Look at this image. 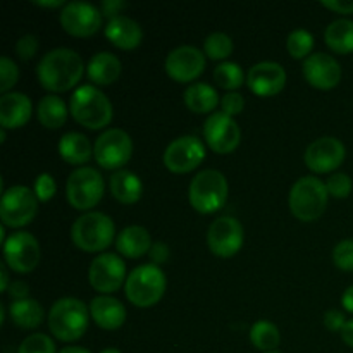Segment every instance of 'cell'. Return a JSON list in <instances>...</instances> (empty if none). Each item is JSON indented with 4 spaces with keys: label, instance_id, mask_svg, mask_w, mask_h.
Wrapping results in <instances>:
<instances>
[{
    "label": "cell",
    "instance_id": "42",
    "mask_svg": "<svg viewBox=\"0 0 353 353\" xmlns=\"http://www.w3.org/2000/svg\"><path fill=\"white\" fill-rule=\"evenodd\" d=\"M38 50V38L34 34H24L17 40L16 43V52L23 61H30L34 57Z\"/></svg>",
    "mask_w": 353,
    "mask_h": 353
},
{
    "label": "cell",
    "instance_id": "53",
    "mask_svg": "<svg viewBox=\"0 0 353 353\" xmlns=\"http://www.w3.org/2000/svg\"><path fill=\"white\" fill-rule=\"evenodd\" d=\"M100 353H121L117 348H105V350H102Z\"/></svg>",
    "mask_w": 353,
    "mask_h": 353
},
{
    "label": "cell",
    "instance_id": "4",
    "mask_svg": "<svg viewBox=\"0 0 353 353\" xmlns=\"http://www.w3.org/2000/svg\"><path fill=\"white\" fill-rule=\"evenodd\" d=\"M327 199H330V193H327L326 183L314 176H303L296 179L295 185L290 190V210L296 219L310 223L323 216Z\"/></svg>",
    "mask_w": 353,
    "mask_h": 353
},
{
    "label": "cell",
    "instance_id": "30",
    "mask_svg": "<svg viewBox=\"0 0 353 353\" xmlns=\"http://www.w3.org/2000/svg\"><path fill=\"white\" fill-rule=\"evenodd\" d=\"M324 40L331 50L338 54H350L353 52V21L347 17L333 21L326 28Z\"/></svg>",
    "mask_w": 353,
    "mask_h": 353
},
{
    "label": "cell",
    "instance_id": "36",
    "mask_svg": "<svg viewBox=\"0 0 353 353\" xmlns=\"http://www.w3.org/2000/svg\"><path fill=\"white\" fill-rule=\"evenodd\" d=\"M17 353H55V345L47 334L33 333L24 338Z\"/></svg>",
    "mask_w": 353,
    "mask_h": 353
},
{
    "label": "cell",
    "instance_id": "49",
    "mask_svg": "<svg viewBox=\"0 0 353 353\" xmlns=\"http://www.w3.org/2000/svg\"><path fill=\"white\" fill-rule=\"evenodd\" d=\"M341 338H343V341L348 345V347L353 348V319L347 321L343 331H341Z\"/></svg>",
    "mask_w": 353,
    "mask_h": 353
},
{
    "label": "cell",
    "instance_id": "41",
    "mask_svg": "<svg viewBox=\"0 0 353 353\" xmlns=\"http://www.w3.org/2000/svg\"><path fill=\"white\" fill-rule=\"evenodd\" d=\"M221 107H223V112L228 114V116H236V114H240L245 107L243 95L238 92H228L226 95L221 99Z\"/></svg>",
    "mask_w": 353,
    "mask_h": 353
},
{
    "label": "cell",
    "instance_id": "20",
    "mask_svg": "<svg viewBox=\"0 0 353 353\" xmlns=\"http://www.w3.org/2000/svg\"><path fill=\"white\" fill-rule=\"evenodd\" d=\"M248 88L259 97H272L281 92L286 85V71L281 64L264 61L255 64L248 71Z\"/></svg>",
    "mask_w": 353,
    "mask_h": 353
},
{
    "label": "cell",
    "instance_id": "34",
    "mask_svg": "<svg viewBox=\"0 0 353 353\" xmlns=\"http://www.w3.org/2000/svg\"><path fill=\"white\" fill-rule=\"evenodd\" d=\"M234 43L231 40L230 34L223 33V31H216V33L209 34L203 41V52L205 55H209L214 61H221V59H226L233 54Z\"/></svg>",
    "mask_w": 353,
    "mask_h": 353
},
{
    "label": "cell",
    "instance_id": "26",
    "mask_svg": "<svg viewBox=\"0 0 353 353\" xmlns=\"http://www.w3.org/2000/svg\"><path fill=\"white\" fill-rule=\"evenodd\" d=\"M110 193L121 203H134L141 199L143 185L134 172L121 169L110 176Z\"/></svg>",
    "mask_w": 353,
    "mask_h": 353
},
{
    "label": "cell",
    "instance_id": "54",
    "mask_svg": "<svg viewBox=\"0 0 353 353\" xmlns=\"http://www.w3.org/2000/svg\"><path fill=\"white\" fill-rule=\"evenodd\" d=\"M0 141H2V143H3V141H6V130L0 131Z\"/></svg>",
    "mask_w": 353,
    "mask_h": 353
},
{
    "label": "cell",
    "instance_id": "5",
    "mask_svg": "<svg viewBox=\"0 0 353 353\" xmlns=\"http://www.w3.org/2000/svg\"><path fill=\"white\" fill-rule=\"evenodd\" d=\"M116 226L114 221L103 212H86L74 221L71 238L83 252H102L112 243Z\"/></svg>",
    "mask_w": 353,
    "mask_h": 353
},
{
    "label": "cell",
    "instance_id": "6",
    "mask_svg": "<svg viewBox=\"0 0 353 353\" xmlns=\"http://www.w3.org/2000/svg\"><path fill=\"white\" fill-rule=\"evenodd\" d=\"M188 200L196 212H217L228 200V181L223 172L216 169L200 171L190 183Z\"/></svg>",
    "mask_w": 353,
    "mask_h": 353
},
{
    "label": "cell",
    "instance_id": "7",
    "mask_svg": "<svg viewBox=\"0 0 353 353\" xmlns=\"http://www.w3.org/2000/svg\"><path fill=\"white\" fill-rule=\"evenodd\" d=\"M165 285V276L159 265L143 264L134 268L128 276L124 292L133 305L145 309L155 305L164 296Z\"/></svg>",
    "mask_w": 353,
    "mask_h": 353
},
{
    "label": "cell",
    "instance_id": "25",
    "mask_svg": "<svg viewBox=\"0 0 353 353\" xmlns=\"http://www.w3.org/2000/svg\"><path fill=\"white\" fill-rule=\"evenodd\" d=\"M121 61L110 52H99V54L93 55L88 62V68H86V72H88V78L92 79L93 83L100 86L112 85L121 74Z\"/></svg>",
    "mask_w": 353,
    "mask_h": 353
},
{
    "label": "cell",
    "instance_id": "48",
    "mask_svg": "<svg viewBox=\"0 0 353 353\" xmlns=\"http://www.w3.org/2000/svg\"><path fill=\"white\" fill-rule=\"evenodd\" d=\"M341 305L345 307V310H348V312L353 314V285L350 288L345 290V293L341 295Z\"/></svg>",
    "mask_w": 353,
    "mask_h": 353
},
{
    "label": "cell",
    "instance_id": "35",
    "mask_svg": "<svg viewBox=\"0 0 353 353\" xmlns=\"http://www.w3.org/2000/svg\"><path fill=\"white\" fill-rule=\"evenodd\" d=\"M314 47V37L310 31L299 28V30H293L288 34V40H286V48H288L290 55L293 59H303L309 57V54L312 52Z\"/></svg>",
    "mask_w": 353,
    "mask_h": 353
},
{
    "label": "cell",
    "instance_id": "31",
    "mask_svg": "<svg viewBox=\"0 0 353 353\" xmlns=\"http://www.w3.org/2000/svg\"><path fill=\"white\" fill-rule=\"evenodd\" d=\"M38 121L48 130H57L68 119V105L57 95H45L37 109Z\"/></svg>",
    "mask_w": 353,
    "mask_h": 353
},
{
    "label": "cell",
    "instance_id": "55",
    "mask_svg": "<svg viewBox=\"0 0 353 353\" xmlns=\"http://www.w3.org/2000/svg\"><path fill=\"white\" fill-rule=\"evenodd\" d=\"M268 353H279V352H268Z\"/></svg>",
    "mask_w": 353,
    "mask_h": 353
},
{
    "label": "cell",
    "instance_id": "27",
    "mask_svg": "<svg viewBox=\"0 0 353 353\" xmlns=\"http://www.w3.org/2000/svg\"><path fill=\"white\" fill-rule=\"evenodd\" d=\"M9 317L16 326L23 327V330H34L41 324L45 314L43 307L37 300L24 299L12 300V303L9 305Z\"/></svg>",
    "mask_w": 353,
    "mask_h": 353
},
{
    "label": "cell",
    "instance_id": "52",
    "mask_svg": "<svg viewBox=\"0 0 353 353\" xmlns=\"http://www.w3.org/2000/svg\"><path fill=\"white\" fill-rule=\"evenodd\" d=\"M59 353H92V352L86 350V348H81V347H65V348H62Z\"/></svg>",
    "mask_w": 353,
    "mask_h": 353
},
{
    "label": "cell",
    "instance_id": "21",
    "mask_svg": "<svg viewBox=\"0 0 353 353\" xmlns=\"http://www.w3.org/2000/svg\"><path fill=\"white\" fill-rule=\"evenodd\" d=\"M31 110L30 97L19 92L6 93L0 97V126L2 130L24 126L30 121Z\"/></svg>",
    "mask_w": 353,
    "mask_h": 353
},
{
    "label": "cell",
    "instance_id": "14",
    "mask_svg": "<svg viewBox=\"0 0 353 353\" xmlns=\"http://www.w3.org/2000/svg\"><path fill=\"white\" fill-rule=\"evenodd\" d=\"M203 138L217 154H231L240 145L241 131L233 117L224 112H214L203 124Z\"/></svg>",
    "mask_w": 353,
    "mask_h": 353
},
{
    "label": "cell",
    "instance_id": "33",
    "mask_svg": "<svg viewBox=\"0 0 353 353\" xmlns=\"http://www.w3.org/2000/svg\"><path fill=\"white\" fill-rule=\"evenodd\" d=\"M214 79L217 85L224 90L234 92L240 88L245 83V72L240 64L236 62H221L216 69H214Z\"/></svg>",
    "mask_w": 353,
    "mask_h": 353
},
{
    "label": "cell",
    "instance_id": "10",
    "mask_svg": "<svg viewBox=\"0 0 353 353\" xmlns=\"http://www.w3.org/2000/svg\"><path fill=\"white\" fill-rule=\"evenodd\" d=\"M133 154V141L130 134L121 128L103 131L95 141L93 155L103 169H119L126 164Z\"/></svg>",
    "mask_w": 353,
    "mask_h": 353
},
{
    "label": "cell",
    "instance_id": "44",
    "mask_svg": "<svg viewBox=\"0 0 353 353\" xmlns=\"http://www.w3.org/2000/svg\"><path fill=\"white\" fill-rule=\"evenodd\" d=\"M128 3L123 2V0H103L102 3H100V12H102V16H107L109 19H112V17L116 16H121V10L126 9Z\"/></svg>",
    "mask_w": 353,
    "mask_h": 353
},
{
    "label": "cell",
    "instance_id": "9",
    "mask_svg": "<svg viewBox=\"0 0 353 353\" xmlns=\"http://www.w3.org/2000/svg\"><path fill=\"white\" fill-rule=\"evenodd\" d=\"M38 202L28 186H10L2 193L0 202V219L3 228H23L34 219L38 212Z\"/></svg>",
    "mask_w": 353,
    "mask_h": 353
},
{
    "label": "cell",
    "instance_id": "15",
    "mask_svg": "<svg viewBox=\"0 0 353 353\" xmlns=\"http://www.w3.org/2000/svg\"><path fill=\"white\" fill-rule=\"evenodd\" d=\"M126 278V264L116 254H100L88 271L90 285L100 293H114L123 286Z\"/></svg>",
    "mask_w": 353,
    "mask_h": 353
},
{
    "label": "cell",
    "instance_id": "40",
    "mask_svg": "<svg viewBox=\"0 0 353 353\" xmlns=\"http://www.w3.org/2000/svg\"><path fill=\"white\" fill-rule=\"evenodd\" d=\"M55 190H57L55 179L48 172H43L34 179V195L40 202H48L55 195Z\"/></svg>",
    "mask_w": 353,
    "mask_h": 353
},
{
    "label": "cell",
    "instance_id": "28",
    "mask_svg": "<svg viewBox=\"0 0 353 353\" xmlns=\"http://www.w3.org/2000/svg\"><path fill=\"white\" fill-rule=\"evenodd\" d=\"M92 143L83 133L69 131L59 141V154L69 164H83L92 157Z\"/></svg>",
    "mask_w": 353,
    "mask_h": 353
},
{
    "label": "cell",
    "instance_id": "12",
    "mask_svg": "<svg viewBox=\"0 0 353 353\" xmlns=\"http://www.w3.org/2000/svg\"><path fill=\"white\" fill-rule=\"evenodd\" d=\"M40 243L31 233L17 231L3 241V259L12 271L31 272L40 262Z\"/></svg>",
    "mask_w": 353,
    "mask_h": 353
},
{
    "label": "cell",
    "instance_id": "46",
    "mask_svg": "<svg viewBox=\"0 0 353 353\" xmlns=\"http://www.w3.org/2000/svg\"><path fill=\"white\" fill-rule=\"evenodd\" d=\"M9 296L12 300H24V299H30V286L28 283L24 281H12L10 283L9 290H7Z\"/></svg>",
    "mask_w": 353,
    "mask_h": 353
},
{
    "label": "cell",
    "instance_id": "45",
    "mask_svg": "<svg viewBox=\"0 0 353 353\" xmlns=\"http://www.w3.org/2000/svg\"><path fill=\"white\" fill-rule=\"evenodd\" d=\"M148 254H150L152 264H155V265L164 264V262L169 261V247L165 243H161V241H157V243L152 245V248Z\"/></svg>",
    "mask_w": 353,
    "mask_h": 353
},
{
    "label": "cell",
    "instance_id": "43",
    "mask_svg": "<svg viewBox=\"0 0 353 353\" xmlns=\"http://www.w3.org/2000/svg\"><path fill=\"white\" fill-rule=\"evenodd\" d=\"M345 324H347V319H345V314L340 312V310H327L324 314V326L326 330L333 331V333H338V331H343Z\"/></svg>",
    "mask_w": 353,
    "mask_h": 353
},
{
    "label": "cell",
    "instance_id": "39",
    "mask_svg": "<svg viewBox=\"0 0 353 353\" xmlns=\"http://www.w3.org/2000/svg\"><path fill=\"white\" fill-rule=\"evenodd\" d=\"M333 262L341 271H353V240H343L334 247Z\"/></svg>",
    "mask_w": 353,
    "mask_h": 353
},
{
    "label": "cell",
    "instance_id": "37",
    "mask_svg": "<svg viewBox=\"0 0 353 353\" xmlns=\"http://www.w3.org/2000/svg\"><path fill=\"white\" fill-rule=\"evenodd\" d=\"M17 78H19V69H17L16 62L7 55H2L0 57V92L3 95L9 93V90L16 85Z\"/></svg>",
    "mask_w": 353,
    "mask_h": 353
},
{
    "label": "cell",
    "instance_id": "18",
    "mask_svg": "<svg viewBox=\"0 0 353 353\" xmlns=\"http://www.w3.org/2000/svg\"><path fill=\"white\" fill-rule=\"evenodd\" d=\"M347 157V148L338 138L323 137L307 147L305 164L314 172H331L340 168Z\"/></svg>",
    "mask_w": 353,
    "mask_h": 353
},
{
    "label": "cell",
    "instance_id": "19",
    "mask_svg": "<svg viewBox=\"0 0 353 353\" xmlns=\"http://www.w3.org/2000/svg\"><path fill=\"white\" fill-rule=\"evenodd\" d=\"M303 76L314 88L331 90L340 83L341 65L333 55L316 52L303 61Z\"/></svg>",
    "mask_w": 353,
    "mask_h": 353
},
{
    "label": "cell",
    "instance_id": "32",
    "mask_svg": "<svg viewBox=\"0 0 353 353\" xmlns=\"http://www.w3.org/2000/svg\"><path fill=\"white\" fill-rule=\"evenodd\" d=\"M250 341L254 343L255 348L262 352H276L281 336H279V330L276 324L271 321H257L254 326L250 327Z\"/></svg>",
    "mask_w": 353,
    "mask_h": 353
},
{
    "label": "cell",
    "instance_id": "2",
    "mask_svg": "<svg viewBox=\"0 0 353 353\" xmlns=\"http://www.w3.org/2000/svg\"><path fill=\"white\" fill-rule=\"evenodd\" d=\"M69 109L76 123L88 130H102L112 121V103L105 93L92 85L76 88L69 102Z\"/></svg>",
    "mask_w": 353,
    "mask_h": 353
},
{
    "label": "cell",
    "instance_id": "24",
    "mask_svg": "<svg viewBox=\"0 0 353 353\" xmlns=\"http://www.w3.org/2000/svg\"><path fill=\"white\" fill-rule=\"evenodd\" d=\"M152 238L150 233L145 230L143 226H128L117 234L116 247L119 254L124 257L137 259L141 255L148 254L152 248Z\"/></svg>",
    "mask_w": 353,
    "mask_h": 353
},
{
    "label": "cell",
    "instance_id": "47",
    "mask_svg": "<svg viewBox=\"0 0 353 353\" xmlns=\"http://www.w3.org/2000/svg\"><path fill=\"white\" fill-rule=\"evenodd\" d=\"M324 7L334 10L340 14H352L353 12V0H324Z\"/></svg>",
    "mask_w": 353,
    "mask_h": 353
},
{
    "label": "cell",
    "instance_id": "8",
    "mask_svg": "<svg viewBox=\"0 0 353 353\" xmlns=\"http://www.w3.org/2000/svg\"><path fill=\"white\" fill-rule=\"evenodd\" d=\"M105 183L95 168H78L65 183L68 202L78 210H90L102 200Z\"/></svg>",
    "mask_w": 353,
    "mask_h": 353
},
{
    "label": "cell",
    "instance_id": "3",
    "mask_svg": "<svg viewBox=\"0 0 353 353\" xmlns=\"http://www.w3.org/2000/svg\"><path fill=\"white\" fill-rule=\"evenodd\" d=\"M88 309L78 299H61L52 305L48 312V327L52 334L61 341H76L86 333L88 327Z\"/></svg>",
    "mask_w": 353,
    "mask_h": 353
},
{
    "label": "cell",
    "instance_id": "50",
    "mask_svg": "<svg viewBox=\"0 0 353 353\" xmlns=\"http://www.w3.org/2000/svg\"><path fill=\"white\" fill-rule=\"evenodd\" d=\"M0 278H2V285H0V292H7L10 286L9 283V272H7L6 264L0 265Z\"/></svg>",
    "mask_w": 353,
    "mask_h": 353
},
{
    "label": "cell",
    "instance_id": "23",
    "mask_svg": "<svg viewBox=\"0 0 353 353\" xmlns=\"http://www.w3.org/2000/svg\"><path fill=\"white\" fill-rule=\"evenodd\" d=\"M105 37L116 47L131 50V48H137L141 43L143 33H141V26L137 21L121 14V16L109 19L105 26Z\"/></svg>",
    "mask_w": 353,
    "mask_h": 353
},
{
    "label": "cell",
    "instance_id": "38",
    "mask_svg": "<svg viewBox=\"0 0 353 353\" xmlns=\"http://www.w3.org/2000/svg\"><path fill=\"white\" fill-rule=\"evenodd\" d=\"M327 193L334 199H347L352 192V179L345 172H336L331 174V178L326 181Z\"/></svg>",
    "mask_w": 353,
    "mask_h": 353
},
{
    "label": "cell",
    "instance_id": "16",
    "mask_svg": "<svg viewBox=\"0 0 353 353\" xmlns=\"http://www.w3.org/2000/svg\"><path fill=\"white\" fill-rule=\"evenodd\" d=\"M61 24L69 34L92 37L102 26V12L90 2H69L61 10Z\"/></svg>",
    "mask_w": 353,
    "mask_h": 353
},
{
    "label": "cell",
    "instance_id": "51",
    "mask_svg": "<svg viewBox=\"0 0 353 353\" xmlns=\"http://www.w3.org/2000/svg\"><path fill=\"white\" fill-rule=\"evenodd\" d=\"M34 3L40 7H59V6H65L62 0H34Z\"/></svg>",
    "mask_w": 353,
    "mask_h": 353
},
{
    "label": "cell",
    "instance_id": "13",
    "mask_svg": "<svg viewBox=\"0 0 353 353\" xmlns=\"http://www.w3.org/2000/svg\"><path fill=\"white\" fill-rule=\"evenodd\" d=\"M207 243L217 257H233L243 247V226L231 216H221L209 226Z\"/></svg>",
    "mask_w": 353,
    "mask_h": 353
},
{
    "label": "cell",
    "instance_id": "1",
    "mask_svg": "<svg viewBox=\"0 0 353 353\" xmlns=\"http://www.w3.org/2000/svg\"><path fill=\"white\" fill-rule=\"evenodd\" d=\"M85 71V62L71 48H54L41 57L37 65L38 81L50 92H68L76 86Z\"/></svg>",
    "mask_w": 353,
    "mask_h": 353
},
{
    "label": "cell",
    "instance_id": "17",
    "mask_svg": "<svg viewBox=\"0 0 353 353\" xmlns=\"http://www.w3.org/2000/svg\"><path fill=\"white\" fill-rule=\"evenodd\" d=\"M164 65L174 81L188 83L199 78L205 69V54L193 45H181L169 52Z\"/></svg>",
    "mask_w": 353,
    "mask_h": 353
},
{
    "label": "cell",
    "instance_id": "11",
    "mask_svg": "<svg viewBox=\"0 0 353 353\" xmlns=\"http://www.w3.org/2000/svg\"><path fill=\"white\" fill-rule=\"evenodd\" d=\"M205 159V145L200 138L185 134L168 145L164 152V165L172 172L185 174V172L193 171L196 165L202 164Z\"/></svg>",
    "mask_w": 353,
    "mask_h": 353
},
{
    "label": "cell",
    "instance_id": "29",
    "mask_svg": "<svg viewBox=\"0 0 353 353\" xmlns=\"http://www.w3.org/2000/svg\"><path fill=\"white\" fill-rule=\"evenodd\" d=\"M185 103L196 114H207L219 105V93L207 83H193L185 90Z\"/></svg>",
    "mask_w": 353,
    "mask_h": 353
},
{
    "label": "cell",
    "instance_id": "22",
    "mask_svg": "<svg viewBox=\"0 0 353 353\" xmlns=\"http://www.w3.org/2000/svg\"><path fill=\"white\" fill-rule=\"evenodd\" d=\"M90 316L97 326L102 330H119L126 321V309L117 299L109 295H100L90 302Z\"/></svg>",
    "mask_w": 353,
    "mask_h": 353
}]
</instances>
